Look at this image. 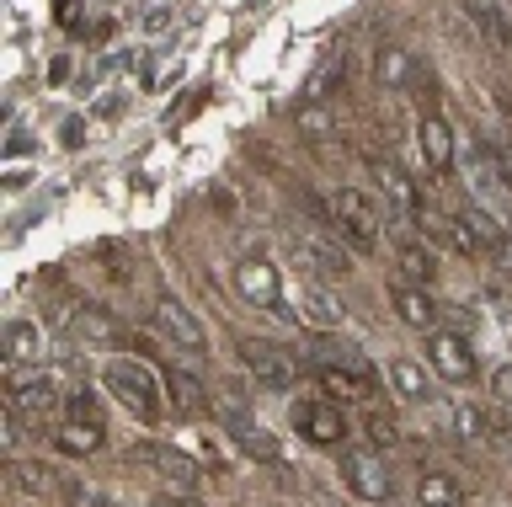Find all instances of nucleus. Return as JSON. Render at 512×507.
Listing matches in <instances>:
<instances>
[{"mask_svg":"<svg viewBox=\"0 0 512 507\" xmlns=\"http://www.w3.org/2000/svg\"><path fill=\"white\" fill-rule=\"evenodd\" d=\"M102 385L134 422H160V411H166V379L139 358H107Z\"/></svg>","mask_w":512,"mask_h":507,"instance_id":"1","label":"nucleus"},{"mask_svg":"<svg viewBox=\"0 0 512 507\" xmlns=\"http://www.w3.org/2000/svg\"><path fill=\"white\" fill-rule=\"evenodd\" d=\"M331 219L326 225L336 235H347L358 251H374L379 246V230H384V209H379V198L374 193H363V187H336L331 193Z\"/></svg>","mask_w":512,"mask_h":507,"instance_id":"2","label":"nucleus"},{"mask_svg":"<svg viewBox=\"0 0 512 507\" xmlns=\"http://www.w3.org/2000/svg\"><path fill=\"white\" fill-rule=\"evenodd\" d=\"M0 385H6V401H11L16 411H27V417H54V411L64 406L59 379L48 374L43 363H6Z\"/></svg>","mask_w":512,"mask_h":507,"instance_id":"3","label":"nucleus"},{"mask_svg":"<svg viewBox=\"0 0 512 507\" xmlns=\"http://www.w3.org/2000/svg\"><path fill=\"white\" fill-rule=\"evenodd\" d=\"M155 331H160V337H166L171 347L192 353V358L208 353V331H203V321H198V315H192L176 294H160V299H155Z\"/></svg>","mask_w":512,"mask_h":507,"instance_id":"4","label":"nucleus"},{"mask_svg":"<svg viewBox=\"0 0 512 507\" xmlns=\"http://www.w3.org/2000/svg\"><path fill=\"white\" fill-rule=\"evenodd\" d=\"M240 363H246V374L256 379L262 390H294L299 385V369H294V358L283 353V347H272V342H240Z\"/></svg>","mask_w":512,"mask_h":507,"instance_id":"5","label":"nucleus"},{"mask_svg":"<svg viewBox=\"0 0 512 507\" xmlns=\"http://www.w3.org/2000/svg\"><path fill=\"white\" fill-rule=\"evenodd\" d=\"M427 363L448 385H470L475 379V347L459 331H427Z\"/></svg>","mask_w":512,"mask_h":507,"instance_id":"6","label":"nucleus"},{"mask_svg":"<svg viewBox=\"0 0 512 507\" xmlns=\"http://www.w3.org/2000/svg\"><path fill=\"white\" fill-rule=\"evenodd\" d=\"M342 481L358 491L363 502H384V497H390V465H384L379 443H374V449H342Z\"/></svg>","mask_w":512,"mask_h":507,"instance_id":"7","label":"nucleus"},{"mask_svg":"<svg viewBox=\"0 0 512 507\" xmlns=\"http://www.w3.org/2000/svg\"><path fill=\"white\" fill-rule=\"evenodd\" d=\"M128 459H134V465H150L160 481H171V486H182V491H198V481H203V470L192 465L182 449H171V443H134Z\"/></svg>","mask_w":512,"mask_h":507,"instance_id":"8","label":"nucleus"},{"mask_svg":"<svg viewBox=\"0 0 512 507\" xmlns=\"http://www.w3.org/2000/svg\"><path fill=\"white\" fill-rule=\"evenodd\" d=\"M235 294L246 305H262V310H283V283H278V267L267 257H240L235 262Z\"/></svg>","mask_w":512,"mask_h":507,"instance_id":"9","label":"nucleus"},{"mask_svg":"<svg viewBox=\"0 0 512 507\" xmlns=\"http://www.w3.org/2000/svg\"><path fill=\"white\" fill-rule=\"evenodd\" d=\"M64 331H70L75 342H86V347H123L128 342V326L112 321L102 305H70L64 310Z\"/></svg>","mask_w":512,"mask_h":507,"instance_id":"10","label":"nucleus"},{"mask_svg":"<svg viewBox=\"0 0 512 507\" xmlns=\"http://www.w3.org/2000/svg\"><path fill=\"white\" fill-rule=\"evenodd\" d=\"M294 427L320 449H336L347 438V411L336 401H294Z\"/></svg>","mask_w":512,"mask_h":507,"instance_id":"11","label":"nucleus"},{"mask_svg":"<svg viewBox=\"0 0 512 507\" xmlns=\"http://www.w3.org/2000/svg\"><path fill=\"white\" fill-rule=\"evenodd\" d=\"M315 385L320 390H331L336 401H368V395H374V369H368V363L358 358V363H320L315 369Z\"/></svg>","mask_w":512,"mask_h":507,"instance_id":"12","label":"nucleus"},{"mask_svg":"<svg viewBox=\"0 0 512 507\" xmlns=\"http://www.w3.org/2000/svg\"><path fill=\"white\" fill-rule=\"evenodd\" d=\"M59 491V470L32 465V459H11L6 465V497L16 502H48Z\"/></svg>","mask_w":512,"mask_h":507,"instance_id":"13","label":"nucleus"},{"mask_svg":"<svg viewBox=\"0 0 512 507\" xmlns=\"http://www.w3.org/2000/svg\"><path fill=\"white\" fill-rule=\"evenodd\" d=\"M368 166H374V182H379V193L395 203V214H406V219H416V214H422V203H427V198H422V187H416V182H411V177H406V171H400L395 161H379V155H374Z\"/></svg>","mask_w":512,"mask_h":507,"instance_id":"14","label":"nucleus"},{"mask_svg":"<svg viewBox=\"0 0 512 507\" xmlns=\"http://www.w3.org/2000/svg\"><path fill=\"white\" fill-rule=\"evenodd\" d=\"M416 150H422V166L432 177H443V171L454 166V134H448V123L438 113L416 118Z\"/></svg>","mask_w":512,"mask_h":507,"instance_id":"15","label":"nucleus"},{"mask_svg":"<svg viewBox=\"0 0 512 507\" xmlns=\"http://www.w3.org/2000/svg\"><path fill=\"white\" fill-rule=\"evenodd\" d=\"M390 299H395V315L411 331H438V305H432L427 283H395Z\"/></svg>","mask_w":512,"mask_h":507,"instance_id":"16","label":"nucleus"},{"mask_svg":"<svg viewBox=\"0 0 512 507\" xmlns=\"http://www.w3.org/2000/svg\"><path fill=\"white\" fill-rule=\"evenodd\" d=\"M294 257L310 267V273H320V278H347V273H352V257H347V251L315 241V235H299V230H294Z\"/></svg>","mask_w":512,"mask_h":507,"instance_id":"17","label":"nucleus"},{"mask_svg":"<svg viewBox=\"0 0 512 507\" xmlns=\"http://www.w3.org/2000/svg\"><path fill=\"white\" fill-rule=\"evenodd\" d=\"M0 353H6V363H43V353H48L43 326H32V321H6V331H0Z\"/></svg>","mask_w":512,"mask_h":507,"instance_id":"18","label":"nucleus"},{"mask_svg":"<svg viewBox=\"0 0 512 507\" xmlns=\"http://www.w3.org/2000/svg\"><path fill=\"white\" fill-rule=\"evenodd\" d=\"M224 427H230V438H235L251 459H278V438H272L262 422H251L246 411H230V417H224Z\"/></svg>","mask_w":512,"mask_h":507,"instance_id":"19","label":"nucleus"},{"mask_svg":"<svg viewBox=\"0 0 512 507\" xmlns=\"http://www.w3.org/2000/svg\"><path fill=\"white\" fill-rule=\"evenodd\" d=\"M166 401H171V411H182V417H198V411H208V390H203L198 374L171 369L166 374Z\"/></svg>","mask_w":512,"mask_h":507,"instance_id":"20","label":"nucleus"},{"mask_svg":"<svg viewBox=\"0 0 512 507\" xmlns=\"http://www.w3.org/2000/svg\"><path fill=\"white\" fill-rule=\"evenodd\" d=\"M390 385H395L400 401H411V406L432 401V374L422 369V363H411V358H390Z\"/></svg>","mask_w":512,"mask_h":507,"instance_id":"21","label":"nucleus"},{"mask_svg":"<svg viewBox=\"0 0 512 507\" xmlns=\"http://www.w3.org/2000/svg\"><path fill=\"white\" fill-rule=\"evenodd\" d=\"M374 75H379V86H384V91H406V86H411V75H416V65H411V54H406V49L384 43L379 59H374Z\"/></svg>","mask_w":512,"mask_h":507,"instance_id":"22","label":"nucleus"},{"mask_svg":"<svg viewBox=\"0 0 512 507\" xmlns=\"http://www.w3.org/2000/svg\"><path fill=\"white\" fill-rule=\"evenodd\" d=\"M416 502H464V481L454 470H422L416 475Z\"/></svg>","mask_w":512,"mask_h":507,"instance_id":"23","label":"nucleus"},{"mask_svg":"<svg viewBox=\"0 0 512 507\" xmlns=\"http://www.w3.org/2000/svg\"><path fill=\"white\" fill-rule=\"evenodd\" d=\"M395 257H400V273H406L411 283H432V278H438V257H432V246H422V241H400Z\"/></svg>","mask_w":512,"mask_h":507,"instance_id":"24","label":"nucleus"},{"mask_svg":"<svg viewBox=\"0 0 512 507\" xmlns=\"http://www.w3.org/2000/svg\"><path fill=\"white\" fill-rule=\"evenodd\" d=\"M54 443L64 454H96L107 443V427H86V422H64L59 433H54Z\"/></svg>","mask_w":512,"mask_h":507,"instance_id":"25","label":"nucleus"},{"mask_svg":"<svg viewBox=\"0 0 512 507\" xmlns=\"http://www.w3.org/2000/svg\"><path fill=\"white\" fill-rule=\"evenodd\" d=\"M299 299H304V315H310L315 326H342V305H336V299L320 289V283H304Z\"/></svg>","mask_w":512,"mask_h":507,"instance_id":"26","label":"nucleus"},{"mask_svg":"<svg viewBox=\"0 0 512 507\" xmlns=\"http://www.w3.org/2000/svg\"><path fill=\"white\" fill-rule=\"evenodd\" d=\"M470 17L480 27V38H486V49H496V54L512 49V33H507V22H502V11H496V6H475Z\"/></svg>","mask_w":512,"mask_h":507,"instance_id":"27","label":"nucleus"},{"mask_svg":"<svg viewBox=\"0 0 512 507\" xmlns=\"http://www.w3.org/2000/svg\"><path fill=\"white\" fill-rule=\"evenodd\" d=\"M336 81H347V59H326V65H320L310 81H304V97H310V102H326Z\"/></svg>","mask_w":512,"mask_h":507,"instance_id":"28","label":"nucleus"},{"mask_svg":"<svg viewBox=\"0 0 512 507\" xmlns=\"http://www.w3.org/2000/svg\"><path fill=\"white\" fill-rule=\"evenodd\" d=\"M64 417L86 422V427H102V401H96L91 390H70V395H64Z\"/></svg>","mask_w":512,"mask_h":507,"instance_id":"29","label":"nucleus"},{"mask_svg":"<svg viewBox=\"0 0 512 507\" xmlns=\"http://www.w3.org/2000/svg\"><path fill=\"white\" fill-rule=\"evenodd\" d=\"M454 427H459V438H491L496 433L480 406H454Z\"/></svg>","mask_w":512,"mask_h":507,"instance_id":"30","label":"nucleus"},{"mask_svg":"<svg viewBox=\"0 0 512 507\" xmlns=\"http://www.w3.org/2000/svg\"><path fill=\"white\" fill-rule=\"evenodd\" d=\"M22 417H27V411H16L11 401H6V411H0V449H6V454H16V449H22Z\"/></svg>","mask_w":512,"mask_h":507,"instance_id":"31","label":"nucleus"},{"mask_svg":"<svg viewBox=\"0 0 512 507\" xmlns=\"http://www.w3.org/2000/svg\"><path fill=\"white\" fill-rule=\"evenodd\" d=\"M368 443H379V449H395V443H400V433H395V422L390 417H384V411H368Z\"/></svg>","mask_w":512,"mask_h":507,"instance_id":"32","label":"nucleus"},{"mask_svg":"<svg viewBox=\"0 0 512 507\" xmlns=\"http://www.w3.org/2000/svg\"><path fill=\"white\" fill-rule=\"evenodd\" d=\"M491 395L502 406H512V363H502V369H491Z\"/></svg>","mask_w":512,"mask_h":507,"instance_id":"33","label":"nucleus"},{"mask_svg":"<svg viewBox=\"0 0 512 507\" xmlns=\"http://www.w3.org/2000/svg\"><path fill=\"white\" fill-rule=\"evenodd\" d=\"M491 257H496V267H502V273H512V230H502V235H496Z\"/></svg>","mask_w":512,"mask_h":507,"instance_id":"34","label":"nucleus"},{"mask_svg":"<svg viewBox=\"0 0 512 507\" xmlns=\"http://www.w3.org/2000/svg\"><path fill=\"white\" fill-rule=\"evenodd\" d=\"M80 139H86V123L70 118V123H64V145H80Z\"/></svg>","mask_w":512,"mask_h":507,"instance_id":"35","label":"nucleus"}]
</instances>
